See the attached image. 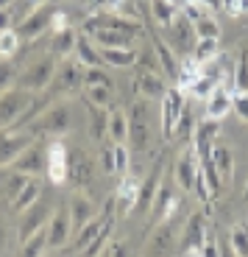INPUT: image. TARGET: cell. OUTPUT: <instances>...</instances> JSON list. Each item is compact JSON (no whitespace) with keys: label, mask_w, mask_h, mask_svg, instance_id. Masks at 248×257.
I'll return each mask as SVG.
<instances>
[{"label":"cell","mask_w":248,"mask_h":257,"mask_svg":"<svg viewBox=\"0 0 248 257\" xmlns=\"http://www.w3.org/2000/svg\"><path fill=\"white\" fill-rule=\"evenodd\" d=\"M89 37L95 39L98 48H131L134 42V34H126L120 28H98Z\"/></svg>","instance_id":"obj_25"},{"label":"cell","mask_w":248,"mask_h":257,"mask_svg":"<svg viewBox=\"0 0 248 257\" xmlns=\"http://www.w3.org/2000/svg\"><path fill=\"white\" fill-rule=\"evenodd\" d=\"M109 257H131L128 243H123V240H112V243H109Z\"/></svg>","instance_id":"obj_52"},{"label":"cell","mask_w":248,"mask_h":257,"mask_svg":"<svg viewBox=\"0 0 248 257\" xmlns=\"http://www.w3.org/2000/svg\"><path fill=\"white\" fill-rule=\"evenodd\" d=\"M34 143V135L28 128H0V168L12 165L23 148H28Z\"/></svg>","instance_id":"obj_10"},{"label":"cell","mask_w":248,"mask_h":257,"mask_svg":"<svg viewBox=\"0 0 248 257\" xmlns=\"http://www.w3.org/2000/svg\"><path fill=\"white\" fill-rule=\"evenodd\" d=\"M223 9H226V14H229V17L242 14V12H240V0H223Z\"/></svg>","instance_id":"obj_53"},{"label":"cell","mask_w":248,"mask_h":257,"mask_svg":"<svg viewBox=\"0 0 248 257\" xmlns=\"http://www.w3.org/2000/svg\"><path fill=\"white\" fill-rule=\"evenodd\" d=\"M76 59L84 64V67H101V64H103L101 51L89 42V37H78V42H76Z\"/></svg>","instance_id":"obj_33"},{"label":"cell","mask_w":248,"mask_h":257,"mask_svg":"<svg viewBox=\"0 0 248 257\" xmlns=\"http://www.w3.org/2000/svg\"><path fill=\"white\" fill-rule=\"evenodd\" d=\"M42 257H53V254H48V251H45V254H42Z\"/></svg>","instance_id":"obj_63"},{"label":"cell","mask_w":248,"mask_h":257,"mask_svg":"<svg viewBox=\"0 0 248 257\" xmlns=\"http://www.w3.org/2000/svg\"><path fill=\"white\" fill-rule=\"evenodd\" d=\"M48 251V232L39 229L37 235H31L28 240L20 243V254L17 257H42Z\"/></svg>","instance_id":"obj_36"},{"label":"cell","mask_w":248,"mask_h":257,"mask_svg":"<svg viewBox=\"0 0 248 257\" xmlns=\"http://www.w3.org/2000/svg\"><path fill=\"white\" fill-rule=\"evenodd\" d=\"M231 112V92L226 87H217L209 98H206V117L212 120H223Z\"/></svg>","instance_id":"obj_29"},{"label":"cell","mask_w":248,"mask_h":257,"mask_svg":"<svg viewBox=\"0 0 248 257\" xmlns=\"http://www.w3.org/2000/svg\"><path fill=\"white\" fill-rule=\"evenodd\" d=\"M98 257H109V246H106V249H103V251H101V254H98Z\"/></svg>","instance_id":"obj_62"},{"label":"cell","mask_w":248,"mask_h":257,"mask_svg":"<svg viewBox=\"0 0 248 257\" xmlns=\"http://www.w3.org/2000/svg\"><path fill=\"white\" fill-rule=\"evenodd\" d=\"M3 240H6V232H3V226H0V249H3Z\"/></svg>","instance_id":"obj_59"},{"label":"cell","mask_w":248,"mask_h":257,"mask_svg":"<svg viewBox=\"0 0 248 257\" xmlns=\"http://www.w3.org/2000/svg\"><path fill=\"white\" fill-rule=\"evenodd\" d=\"M109 137L112 143H128V115L123 109L109 112Z\"/></svg>","instance_id":"obj_34"},{"label":"cell","mask_w":248,"mask_h":257,"mask_svg":"<svg viewBox=\"0 0 248 257\" xmlns=\"http://www.w3.org/2000/svg\"><path fill=\"white\" fill-rule=\"evenodd\" d=\"M178 204H181V196L176 190V182L162 179L159 190H156V199L151 204V224L159 226L165 221H173V215L178 212Z\"/></svg>","instance_id":"obj_8"},{"label":"cell","mask_w":248,"mask_h":257,"mask_svg":"<svg viewBox=\"0 0 248 257\" xmlns=\"http://www.w3.org/2000/svg\"><path fill=\"white\" fill-rule=\"evenodd\" d=\"M137 92H140L145 101H162L165 92H167V84H165V78H162L159 73L140 70V76H137Z\"/></svg>","instance_id":"obj_21"},{"label":"cell","mask_w":248,"mask_h":257,"mask_svg":"<svg viewBox=\"0 0 248 257\" xmlns=\"http://www.w3.org/2000/svg\"><path fill=\"white\" fill-rule=\"evenodd\" d=\"M101 51V59L103 64L109 67H134V64L140 62V51L137 48H98Z\"/></svg>","instance_id":"obj_24"},{"label":"cell","mask_w":248,"mask_h":257,"mask_svg":"<svg viewBox=\"0 0 248 257\" xmlns=\"http://www.w3.org/2000/svg\"><path fill=\"white\" fill-rule=\"evenodd\" d=\"M151 42H153V53H156V59H159V67L167 73V76L176 78V76H178V67H181L178 56L170 51V45H167L165 39L156 37V34H151Z\"/></svg>","instance_id":"obj_26"},{"label":"cell","mask_w":248,"mask_h":257,"mask_svg":"<svg viewBox=\"0 0 248 257\" xmlns=\"http://www.w3.org/2000/svg\"><path fill=\"white\" fill-rule=\"evenodd\" d=\"M53 14H56V6H51V3H39V6L31 9V14H28L14 31H17L20 39H37L39 34H45L48 28L53 26Z\"/></svg>","instance_id":"obj_9"},{"label":"cell","mask_w":248,"mask_h":257,"mask_svg":"<svg viewBox=\"0 0 248 257\" xmlns=\"http://www.w3.org/2000/svg\"><path fill=\"white\" fill-rule=\"evenodd\" d=\"M39 196H42V182H39V176H28V182L20 187V193L9 201V204H12L14 212H26L31 204H37Z\"/></svg>","instance_id":"obj_23"},{"label":"cell","mask_w":248,"mask_h":257,"mask_svg":"<svg viewBox=\"0 0 248 257\" xmlns=\"http://www.w3.org/2000/svg\"><path fill=\"white\" fill-rule=\"evenodd\" d=\"M45 174L53 185H64L70 179V151L62 140H53L48 146V160H45Z\"/></svg>","instance_id":"obj_11"},{"label":"cell","mask_w":248,"mask_h":257,"mask_svg":"<svg viewBox=\"0 0 248 257\" xmlns=\"http://www.w3.org/2000/svg\"><path fill=\"white\" fill-rule=\"evenodd\" d=\"M209 160L215 162L220 179L223 182H231V176H234V154H231V148L215 143V146H212V151H209Z\"/></svg>","instance_id":"obj_27"},{"label":"cell","mask_w":248,"mask_h":257,"mask_svg":"<svg viewBox=\"0 0 248 257\" xmlns=\"http://www.w3.org/2000/svg\"><path fill=\"white\" fill-rule=\"evenodd\" d=\"M217 87H220L217 81H212V78H206L204 73H198V78L190 84V87H187V92H190L192 98H209L212 92L217 90Z\"/></svg>","instance_id":"obj_40"},{"label":"cell","mask_w":248,"mask_h":257,"mask_svg":"<svg viewBox=\"0 0 248 257\" xmlns=\"http://www.w3.org/2000/svg\"><path fill=\"white\" fill-rule=\"evenodd\" d=\"M70 179L76 185H89L92 182V160L87 151H78L76 157H70Z\"/></svg>","instance_id":"obj_30"},{"label":"cell","mask_w":248,"mask_h":257,"mask_svg":"<svg viewBox=\"0 0 248 257\" xmlns=\"http://www.w3.org/2000/svg\"><path fill=\"white\" fill-rule=\"evenodd\" d=\"M28 132L34 137H64L73 128V115H70V103L56 101L51 106L39 109V115L28 123Z\"/></svg>","instance_id":"obj_1"},{"label":"cell","mask_w":248,"mask_h":257,"mask_svg":"<svg viewBox=\"0 0 248 257\" xmlns=\"http://www.w3.org/2000/svg\"><path fill=\"white\" fill-rule=\"evenodd\" d=\"M229 246L237 257H248V224H237L229 232Z\"/></svg>","instance_id":"obj_38"},{"label":"cell","mask_w":248,"mask_h":257,"mask_svg":"<svg viewBox=\"0 0 248 257\" xmlns=\"http://www.w3.org/2000/svg\"><path fill=\"white\" fill-rule=\"evenodd\" d=\"M231 87L234 92H248V48H242L231 67Z\"/></svg>","instance_id":"obj_35"},{"label":"cell","mask_w":248,"mask_h":257,"mask_svg":"<svg viewBox=\"0 0 248 257\" xmlns=\"http://www.w3.org/2000/svg\"><path fill=\"white\" fill-rule=\"evenodd\" d=\"M48 232V251H56V249H64L67 240L73 238V221H70V212L67 210H53L51 221L45 226Z\"/></svg>","instance_id":"obj_16"},{"label":"cell","mask_w":248,"mask_h":257,"mask_svg":"<svg viewBox=\"0 0 248 257\" xmlns=\"http://www.w3.org/2000/svg\"><path fill=\"white\" fill-rule=\"evenodd\" d=\"M56 56H39L34 59L28 67H23V73L17 76V87H23L26 92H31V95H37V92H45L48 87H51L53 76H56Z\"/></svg>","instance_id":"obj_2"},{"label":"cell","mask_w":248,"mask_h":257,"mask_svg":"<svg viewBox=\"0 0 248 257\" xmlns=\"http://www.w3.org/2000/svg\"><path fill=\"white\" fill-rule=\"evenodd\" d=\"M67 212H70L73 229H78V226H84L87 221L95 218L98 207L92 204V199H89V196H84V193H73L70 201H67Z\"/></svg>","instance_id":"obj_20"},{"label":"cell","mask_w":248,"mask_h":257,"mask_svg":"<svg viewBox=\"0 0 248 257\" xmlns=\"http://www.w3.org/2000/svg\"><path fill=\"white\" fill-rule=\"evenodd\" d=\"M87 3H89L92 9H106V6H109V0H87Z\"/></svg>","instance_id":"obj_57"},{"label":"cell","mask_w":248,"mask_h":257,"mask_svg":"<svg viewBox=\"0 0 248 257\" xmlns=\"http://www.w3.org/2000/svg\"><path fill=\"white\" fill-rule=\"evenodd\" d=\"M215 53H217V39H198L195 51H192V59L201 64V62H206V59H212Z\"/></svg>","instance_id":"obj_43"},{"label":"cell","mask_w":248,"mask_h":257,"mask_svg":"<svg viewBox=\"0 0 248 257\" xmlns=\"http://www.w3.org/2000/svg\"><path fill=\"white\" fill-rule=\"evenodd\" d=\"M12 3H14V0H0V9H9Z\"/></svg>","instance_id":"obj_58"},{"label":"cell","mask_w":248,"mask_h":257,"mask_svg":"<svg viewBox=\"0 0 248 257\" xmlns=\"http://www.w3.org/2000/svg\"><path fill=\"white\" fill-rule=\"evenodd\" d=\"M206 240V221L201 212H192L187 224L181 226V235H178V251H184V254H192L204 246Z\"/></svg>","instance_id":"obj_15"},{"label":"cell","mask_w":248,"mask_h":257,"mask_svg":"<svg viewBox=\"0 0 248 257\" xmlns=\"http://www.w3.org/2000/svg\"><path fill=\"white\" fill-rule=\"evenodd\" d=\"M101 168L106 174H117V165H115V146H106L101 151Z\"/></svg>","instance_id":"obj_49"},{"label":"cell","mask_w":248,"mask_h":257,"mask_svg":"<svg viewBox=\"0 0 248 257\" xmlns=\"http://www.w3.org/2000/svg\"><path fill=\"white\" fill-rule=\"evenodd\" d=\"M76 42H78V34L73 26H64V28H56V34H53V56L59 59H67L70 53H76Z\"/></svg>","instance_id":"obj_28"},{"label":"cell","mask_w":248,"mask_h":257,"mask_svg":"<svg viewBox=\"0 0 248 257\" xmlns=\"http://www.w3.org/2000/svg\"><path fill=\"white\" fill-rule=\"evenodd\" d=\"M28 3H31V6H39V3H45V0H28Z\"/></svg>","instance_id":"obj_61"},{"label":"cell","mask_w":248,"mask_h":257,"mask_svg":"<svg viewBox=\"0 0 248 257\" xmlns=\"http://www.w3.org/2000/svg\"><path fill=\"white\" fill-rule=\"evenodd\" d=\"M187 109V95L181 87H170V90L165 92V98H162V135L170 140L173 137V128H176L178 117H181V112Z\"/></svg>","instance_id":"obj_13"},{"label":"cell","mask_w":248,"mask_h":257,"mask_svg":"<svg viewBox=\"0 0 248 257\" xmlns=\"http://www.w3.org/2000/svg\"><path fill=\"white\" fill-rule=\"evenodd\" d=\"M14 87V64L9 59H0V92Z\"/></svg>","instance_id":"obj_47"},{"label":"cell","mask_w":248,"mask_h":257,"mask_svg":"<svg viewBox=\"0 0 248 257\" xmlns=\"http://www.w3.org/2000/svg\"><path fill=\"white\" fill-rule=\"evenodd\" d=\"M159 185H162V162H156L153 171H151V176L140 185V199H137V204H134V210H131L134 215H145V212H151V204H153V199H156Z\"/></svg>","instance_id":"obj_19"},{"label":"cell","mask_w":248,"mask_h":257,"mask_svg":"<svg viewBox=\"0 0 248 257\" xmlns=\"http://www.w3.org/2000/svg\"><path fill=\"white\" fill-rule=\"evenodd\" d=\"M109 235H112V221H109V224L103 226V232H101V235H98V238L92 240V243H89L84 251H81V257H98V254H101V251L109 246Z\"/></svg>","instance_id":"obj_42"},{"label":"cell","mask_w":248,"mask_h":257,"mask_svg":"<svg viewBox=\"0 0 248 257\" xmlns=\"http://www.w3.org/2000/svg\"><path fill=\"white\" fill-rule=\"evenodd\" d=\"M231 112H237L242 123H248V92H234L231 95Z\"/></svg>","instance_id":"obj_46"},{"label":"cell","mask_w":248,"mask_h":257,"mask_svg":"<svg viewBox=\"0 0 248 257\" xmlns=\"http://www.w3.org/2000/svg\"><path fill=\"white\" fill-rule=\"evenodd\" d=\"M220 257H237L234 249L229 246V240H226V243H220Z\"/></svg>","instance_id":"obj_56"},{"label":"cell","mask_w":248,"mask_h":257,"mask_svg":"<svg viewBox=\"0 0 248 257\" xmlns=\"http://www.w3.org/2000/svg\"><path fill=\"white\" fill-rule=\"evenodd\" d=\"M178 235H181V226H176L173 221L153 226V235L148 238L145 254L142 257H176L178 254Z\"/></svg>","instance_id":"obj_7"},{"label":"cell","mask_w":248,"mask_h":257,"mask_svg":"<svg viewBox=\"0 0 248 257\" xmlns=\"http://www.w3.org/2000/svg\"><path fill=\"white\" fill-rule=\"evenodd\" d=\"M89 84H101V87H112V78L101 70V67H84V87Z\"/></svg>","instance_id":"obj_44"},{"label":"cell","mask_w":248,"mask_h":257,"mask_svg":"<svg viewBox=\"0 0 248 257\" xmlns=\"http://www.w3.org/2000/svg\"><path fill=\"white\" fill-rule=\"evenodd\" d=\"M242 201L248 204V182H245V190H242Z\"/></svg>","instance_id":"obj_60"},{"label":"cell","mask_w":248,"mask_h":257,"mask_svg":"<svg viewBox=\"0 0 248 257\" xmlns=\"http://www.w3.org/2000/svg\"><path fill=\"white\" fill-rule=\"evenodd\" d=\"M53 215V201L51 196H39L37 204H31L26 212H20V226H17V240L23 243V240H28L31 235H37L39 229H45L48 226V221H51Z\"/></svg>","instance_id":"obj_4"},{"label":"cell","mask_w":248,"mask_h":257,"mask_svg":"<svg viewBox=\"0 0 248 257\" xmlns=\"http://www.w3.org/2000/svg\"><path fill=\"white\" fill-rule=\"evenodd\" d=\"M84 98H87V103H95V106H109V101H112V87L89 84V87H84Z\"/></svg>","instance_id":"obj_39"},{"label":"cell","mask_w":248,"mask_h":257,"mask_svg":"<svg viewBox=\"0 0 248 257\" xmlns=\"http://www.w3.org/2000/svg\"><path fill=\"white\" fill-rule=\"evenodd\" d=\"M195 28V39H220V26H217V20L204 14V17H198L192 23Z\"/></svg>","instance_id":"obj_37"},{"label":"cell","mask_w":248,"mask_h":257,"mask_svg":"<svg viewBox=\"0 0 248 257\" xmlns=\"http://www.w3.org/2000/svg\"><path fill=\"white\" fill-rule=\"evenodd\" d=\"M89 109V132H92V140L101 143L109 135V112L106 106H95V103H87Z\"/></svg>","instance_id":"obj_31"},{"label":"cell","mask_w":248,"mask_h":257,"mask_svg":"<svg viewBox=\"0 0 248 257\" xmlns=\"http://www.w3.org/2000/svg\"><path fill=\"white\" fill-rule=\"evenodd\" d=\"M148 6H151L153 23H156V26H162V28H165L167 23H170V20L176 17L178 12H181V6H178L176 0H151Z\"/></svg>","instance_id":"obj_32"},{"label":"cell","mask_w":248,"mask_h":257,"mask_svg":"<svg viewBox=\"0 0 248 257\" xmlns=\"http://www.w3.org/2000/svg\"><path fill=\"white\" fill-rule=\"evenodd\" d=\"M198 165H201V160H198L195 148H187L184 154L176 160V168H173V182H176V187L181 193H192V190H195Z\"/></svg>","instance_id":"obj_14"},{"label":"cell","mask_w":248,"mask_h":257,"mask_svg":"<svg viewBox=\"0 0 248 257\" xmlns=\"http://www.w3.org/2000/svg\"><path fill=\"white\" fill-rule=\"evenodd\" d=\"M198 254L201 257H220V240L206 235V240H204V246L198 249Z\"/></svg>","instance_id":"obj_51"},{"label":"cell","mask_w":248,"mask_h":257,"mask_svg":"<svg viewBox=\"0 0 248 257\" xmlns=\"http://www.w3.org/2000/svg\"><path fill=\"white\" fill-rule=\"evenodd\" d=\"M115 165H117L120 174L128 171V148H126V143H115Z\"/></svg>","instance_id":"obj_50"},{"label":"cell","mask_w":248,"mask_h":257,"mask_svg":"<svg viewBox=\"0 0 248 257\" xmlns=\"http://www.w3.org/2000/svg\"><path fill=\"white\" fill-rule=\"evenodd\" d=\"M26 182H28V176H26V174H17V171H14V174L9 176V179H6V199L12 201L14 196H17V193H20V187L26 185Z\"/></svg>","instance_id":"obj_48"},{"label":"cell","mask_w":248,"mask_h":257,"mask_svg":"<svg viewBox=\"0 0 248 257\" xmlns=\"http://www.w3.org/2000/svg\"><path fill=\"white\" fill-rule=\"evenodd\" d=\"M140 185H142V182L134 179V176H126V179L120 182L115 199H112L120 212H131L134 210V204H137V199H140Z\"/></svg>","instance_id":"obj_22"},{"label":"cell","mask_w":248,"mask_h":257,"mask_svg":"<svg viewBox=\"0 0 248 257\" xmlns=\"http://www.w3.org/2000/svg\"><path fill=\"white\" fill-rule=\"evenodd\" d=\"M45 160H48V148H42L37 140L31 143L28 148H23V154L12 162V168L17 174H26V176H39L45 171Z\"/></svg>","instance_id":"obj_17"},{"label":"cell","mask_w":248,"mask_h":257,"mask_svg":"<svg viewBox=\"0 0 248 257\" xmlns=\"http://www.w3.org/2000/svg\"><path fill=\"white\" fill-rule=\"evenodd\" d=\"M220 135V120H212V117H204V120L195 123V137H192V148H195L198 160L209 157L212 146H215V137Z\"/></svg>","instance_id":"obj_18"},{"label":"cell","mask_w":248,"mask_h":257,"mask_svg":"<svg viewBox=\"0 0 248 257\" xmlns=\"http://www.w3.org/2000/svg\"><path fill=\"white\" fill-rule=\"evenodd\" d=\"M20 42H23V39L17 37V31H14V28L0 31V56H3V59L14 56V53L20 51Z\"/></svg>","instance_id":"obj_41"},{"label":"cell","mask_w":248,"mask_h":257,"mask_svg":"<svg viewBox=\"0 0 248 257\" xmlns=\"http://www.w3.org/2000/svg\"><path fill=\"white\" fill-rule=\"evenodd\" d=\"M173 135H178L181 140H187V137L192 135V112H190V106H187V109L181 112V117H178L176 128H173Z\"/></svg>","instance_id":"obj_45"},{"label":"cell","mask_w":248,"mask_h":257,"mask_svg":"<svg viewBox=\"0 0 248 257\" xmlns=\"http://www.w3.org/2000/svg\"><path fill=\"white\" fill-rule=\"evenodd\" d=\"M81 84H84V64L78 62V59H64L56 67V76H53L48 90L67 95V92H76Z\"/></svg>","instance_id":"obj_12"},{"label":"cell","mask_w":248,"mask_h":257,"mask_svg":"<svg viewBox=\"0 0 248 257\" xmlns=\"http://www.w3.org/2000/svg\"><path fill=\"white\" fill-rule=\"evenodd\" d=\"M165 42L170 45V51L176 56H192L195 51V28H192V20L184 12H178L176 17L165 26Z\"/></svg>","instance_id":"obj_3"},{"label":"cell","mask_w":248,"mask_h":257,"mask_svg":"<svg viewBox=\"0 0 248 257\" xmlns=\"http://www.w3.org/2000/svg\"><path fill=\"white\" fill-rule=\"evenodd\" d=\"M34 103V95L26 92L23 87H9L0 92V128H12L20 117L26 115V109Z\"/></svg>","instance_id":"obj_5"},{"label":"cell","mask_w":248,"mask_h":257,"mask_svg":"<svg viewBox=\"0 0 248 257\" xmlns=\"http://www.w3.org/2000/svg\"><path fill=\"white\" fill-rule=\"evenodd\" d=\"M195 3H201L204 9H223V0H195Z\"/></svg>","instance_id":"obj_55"},{"label":"cell","mask_w":248,"mask_h":257,"mask_svg":"<svg viewBox=\"0 0 248 257\" xmlns=\"http://www.w3.org/2000/svg\"><path fill=\"white\" fill-rule=\"evenodd\" d=\"M12 28V12L9 9H0V31Z\"/></svg>","instance_id":"obj_54"},{"label":"cell","mask_w":248,"mask_h":257,"mask_svg":"<svg viewBox=\"0 0 248 257\" xmlns=\"http://www.w3.org/2000/svg\"><path fill=\"white\" fill-rule=\"evenodd\" d=\"M128 146L134 151H148V146H151V123H148L145 98H137L128 109Z\"/></svg>","instance_id":"obj_6"}]
</instances>
